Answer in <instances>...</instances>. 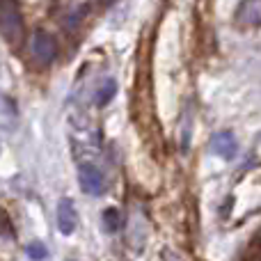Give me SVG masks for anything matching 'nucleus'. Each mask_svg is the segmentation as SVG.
Here are the masks:
<instances>
[{"mask_svg":"<svg viewBox=\"0 0 261 261\" xmlns=\"http://www.w3.org/2000/svg\"><path fill=\"white\" fill-rule=\"evenodd\" d=\"M0 32L12 46H18L23 41L25 25H23L16 0H0Z\"/></svg>","mask_w":261,"mask_h":261,"instance_id":"nucleus-1","label":"nucleus"},{"mask_svg":"<svg viewBox=\"0 0 261 261\" xmlns=\"http://www.w3.org/2000/svg\"><path fill=\"white\" fill-rule=\"evenodd\" d=\"M55 53H58V44L55 39L44 30H37L32 35L30 41V58L37 67H48L50 62L55 60Z\"/></svg>","mask_w":261,"mask_h":261,"instance_id":"nucleus-2","label":"nucleus"},{"mask_svg":"<svg viewBox=\"0 0 261 261\" xmlns=\"http://www.w3.org/2000/svg\"><path fill=\"white\" fill-rule=\"evenodd\" d=\"M78 184H81V190L85 195H101L106 188V179H103V172L99 170L96 165L92 163H83L81 170H78Z\"/></svg>","mask_w":261,"mask_h":261,"instance_id":"nucleus-3","label":"nucleus"},{"mask_svg":"<svg viewBox=\"0 0 261 261\" xmlns=\"http://www.w3.org/2000/svg\"><path fill=\"white\" fill-rule=\"evenodd\" d=\"M236 23L243 28L261 25V0H243L236 9Z\"/></svg>","mask_w":261,"mask_h":261,"instance_id":"nucleus-4","label":"nucleus"},{"mask_svg":"<svg viewBox=\"0 0 261 261\" xmlns=\"http://www.w3.org/2000/svg\"><path fill=\"white\" fill-rule=\"evenodd\" d=\"M76 225H78L76 206H73L71 199H62V202L58 204V227H60V231H62L64 236H69V234H73Z\"/></svg>","mask_w":261,"mask_h":261,"instance_id":"nucleus-5","label":"nucleus"},{"mask_svg":"<svg viewBox=\"0 0 261 261\" xmlns=\"http://www.w3.org/2000/svg\"><path fill=\"white\" fill-rule=\"evenodd\" d=\"M211 151L216 153V156L225 158V161L234 158V153H236V138H234V133H229V130H220V133H216L211 138Z\"/></svg>","mask_w":261,"mask_h":261,"instance_id":"nucleus-6","label":"nucleus"},{"mask_svg":"<svg viewBox=\"0 0 261 261\" xmlns=\"http://www.w3.org/2000/svg\"><path fill=\"white\" fill-rule=\"evenodd\" d=\"M16 119H18L16 103H14L7 94H0V128L12 130L16 126Z\"/></svg>","mask_w":261,"mask_h":261,"instance_id":"nucleus-7","label":"nucleus"},{"mask_svg":"<svg viewBox=\"0 0 261 261\" xmlns=\"http://www.w3.org/2000/svg\"><path fill=\"white\" fill-rule=\"evenodd\" d=\"M101 222H103V229L108 234H117L119 227H122V216H119L117 208H106L101 213Z\"/></svg>","mask_w":261,"mask_h":261,"instance_id":"nucleus-8","label":"nucleus"},{"mask_svg":"<svg viewBox=\"0 0 261 261\" xmlns=\"http://www.w3.org/2000/svg\"><path fill=\"white\" fill-rule=\"evenodd\" d=\"M115 94H117V83L110 78V81H106L103 85L99 87V92H96V103H99V106H106L108 101H113Z\"/></svg>","mask_w":261,"mask_h":261,"instance_id":"nucleus-9","label":"nucleus"},{"mask_svg":"<svg viewBox=\"0 0 261 261\" xmlns=\"http://www.w3.org/2000/svg\"><path fill=\"white\" fill-rule=\"evenodd\" d=\"M28 257L35 259V261L46 259V245L41 243V241H32V243L28 245Z\"/></svg>","mask_w":261,"mask_h":261,"instance_id":"nucleus-10","label":"nucleus"},{"mask_svg":"<svg viewBox=\"0 0 261 261\" xmlns=\"http://www.w3.org/2000/svg\"><path fill=\"white\" fill-rule=\"evenodd\" d=\"M103 3H106V0H103Z\"/></svg>","mask_w":261,"mask_h":261,"instance_id":"nucleus-11","label":"nucleus"}]
</instances>
